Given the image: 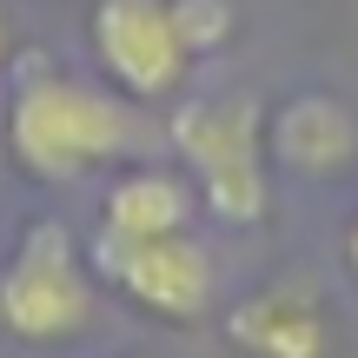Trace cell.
Here are the masks:
<instances>
[{
  "label": "cell",
  "mask_w": 358,
  "mask_h": 358,
  "mask_svg": "<svg viewBox=\"0 0 358 358\" xmlns=\"http://www.w3.org/2000/svg\"><path fill=\"white\" fill-rule=\"evenodd\" d=\"M127 140H133L127 100L80 87V80L53 73L47 60L27 66L7 100V153L27 179H47V186L100 173L106 159L127 153Z\"/></svg>",
  "instance_id": "1"
},
{
  "label": "cell",
  "mask_w": 358,
  "mask_h": 358,
  "mask_svg": "<svg viewBox=\"0 0 358 358\" xmlns=\"http://www.w3.org/2000/svg\"><path fill=\"white\" fill-rule=\"evenodd\" d=\"M173 153L186 166L192 192L226 226H259L272 206V153H266V113L252 93H206L173 113Z\"/></svg>",
  "instance_id": "2"
},
{
  "label": "cell",
  "mask_w": 358,
  "mask_h": 358,
  "mask_svg": "<svg viewBox=\"0 0 358 358\" xmlns=\"http://www.w3.org/2000/svg\"><path fill=\"white\" fill-rule=\"evenodd\" d=\"M93 266L60 219H34L0 266V325L27 345H66L93 319Z\"/></svg>",
  "instance_id": "3"
},
{
  "label": "cell",
  "mask_w": 358,
  "mask_h": 358,
  "mask_svg": "<svg viewBox=\"0 0 358 358\" xmlns=\"http://www.w3.org/2000/svg\"><path fill=\"white\" fill-rule=\"evenodd\" d=\"M87 266L127 306L153 312L166 325H192L213 306V252L192 232H173V239H100L93 232Z\"/></svg>",
  "instance_id": "4"
},
{
  "label": "cell",
  "mask_w": 358,
  "mask_h": 358,
  "mask_svg": "<svg viewBox=\"0 0 358 358\" xmlns=\"http://www.w3.org/2000/svg\"><path fill=\"white\" fill-rule=\"evenodd\" d=\"M93 53L127 100H173L192 73V47L173 0H93Z\"/></svg>",
  "instance_id": "5"
},
{
  "label": "cell",
  "mask_w": 358,
  "mask_h": 358,
  "mask_svg": "<svg viewBox=\"0 0 358 358\" xmlns=\"http://www.w3.org/2000/svg\"><path fill=\"white\" fill-rule=\"evenodd\" d=\"M226 345L239 358H325L332 325L306 285H259L226 312Z\"/></svg>",
  "instance_id": "6"
},
{
  "label": "cell",
  "mask_w": 358,
  "mask_h": 358,
  "mask_svg": "<svg viewBox=\"0 0 358 358\" xmlns=\"http://www.w3.org/2000/svg\"><path fill=\"white\" fill-rule=\"evenodd\" d=\"M266 153L306 179H338L358 159V120L332 93H292L279 113H266Z\"/></svg>",
  "instance_id": "7"
},
{
  "label": "cell",
  "mask_w": 358,
  "mask_h": 358,
  "mask_svg": "<svg viewBox=\"0 0 358 358\" xmlns=\"http://www.w3.org/2000/svg\"><path fill=\"white\" fill-rule=\"evenodd\" d=\"M192 206H199V192H192L186 173L133 166L100 199V239H173V232H192Z\"/></svg>",
  "instance_id": "8"
},
{
  "label": "cell",
  "mask_w": 358,
  "mask_h": 358,
  "mask_svg": "<svg viewBox=\"0 0 358 358\" xmlns=\"http://www.w3.org/2000/svg\"><path fill=\"white\" fill-rule=\"evenodd\" d=\"M173 20H179V34H186L192 60L232 40V7L226 0H173Z\"/></svg>",
  "instance_id": "9"
},
{
  "label": "cell",
  "mask_w": 358,
  "mask_h": 358,
  "mask_svg": "<svg viewBox=\"0 0 358 358\" xmlns=\"http://www.w3.org/2000/svg\"><path fill=\"white\" fill-rule=\"evenodd\" d=\"M345 266L358 272V219H352V232H345Z\"/></svg>",
  "instance_id": "10"
},
{
  "label": "cell",
  "mask_w": 358,
  "mask_h": 358,
  "mask_svg": "<svg viewBox=\"0 0 358 358\" xmlns=\"http://www.w3.org/2000/svg\"><path fill=\"white\" fill-rule=\"evenodd\" d=\"M0 66H7V20H0Z\"/></svg>",
  "instance_id": "11"
}]
</instances>
